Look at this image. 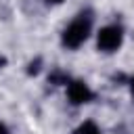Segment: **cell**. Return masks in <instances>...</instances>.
I'll use <instances>...</instances> for the list:
<instances>
[{"mask_svg": "<svg viewBox=\"0 0 134 134\" xmlns=\"http://www.w3.org/2000/svg\"><path fill=\"white\" fill-rule=\"evenodd\" d=\"M94 31V15L92 10L84 8L80 10L61 31V46L65 50H77L88 42V38Z\"/></svg>", "mask_w": 134, "mask_h": 134, "instance_id": "cell-1", "label": "cell"}, {"mask_svg": "<svg viewBox=\"0 0 134 134\" xmlns=\"http://www.w3.org/2000/svg\"><path fill=\"white\" fill-rule=\"evenodd\" d=\"M94 38H96V50H98V52H103V54H113V52H117V50L124 46L126 29H124L119 23H107V25H103V27L96 29Z\"/></svg>", "mask_w": 134, "mask_h": 134, "instance_id": "cell-2", "label": "cell"}, {"mask_svg": "<svg viewBox=\"0 0 134 134\" xmlns=\"http://www.w3.org/2000/svg\"><path fill=\"white\" fill-rule=\"evenodd\" d=\"M65 96H67L69 105L82 107V105H88L94 100V90L84 80H69L65 86Z\"/></svg>", "mask_w": 134, "mask_h": 134, "instance_id": "cell-3", "label": "cell"}, {"mask_svg": "<svg viewBox=\"0 0 134 134\" xmlns=\"http://www.w3.org/2000/svg\"><path fill=\"white\" fill-rule=\"evenodd\" d=\"M73 134H103V130H100V126H98L96 121H92V119H84V121L75 128Z\"/></svg>", "mask_w": 134, "mask_h": 134, "instance_id": "cell-4", "label": "cell"}, {"mask_svg": "<svg viewBox=\"0 0 134 134\" xmlns=\"http://www.w3.org/2000/svg\"><path fill=\"white\" fill-rule=\"evenodd\" d=\"M0 134H10V128L6 126V121L0 119Z\"/></svg>", "mask_w": 134, "mask_h": 134, "instance_id": "cell-5", "label": "cell"}, {"mask_svg": "<svg viewBox=\"0 0 134 134\" xmlns=\"http://www.w3.org/2000/svg\"><path fill=\"white\" fill-rule=\"evenodd\" d=\"M130 90H132V96H134V77L130 80Z\"/></svg>", "mask_w": 134, "mask_h": 134, "instance_id": "cell-6", "label": "cell"}, {"mask_svg": "<svg viewBox=\"0 0 134 134\" xmlns=\"http://www.w3.org/2000/svg\"><path fill=\"white\" fill-rule=\"evenodd\" d=\"M50 2H52V4H61L63 0H50Z\"/></svg>", "mask_w": 134, "mask_h": 134, "instance_id": "cell-7", "label": "cell"}]
</instances>
